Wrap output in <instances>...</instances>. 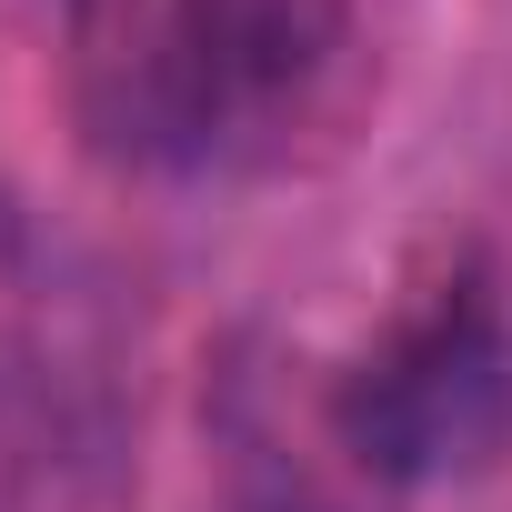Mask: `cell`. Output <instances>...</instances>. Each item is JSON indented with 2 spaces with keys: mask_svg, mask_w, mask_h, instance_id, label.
<instances>
[{
  "mask_svg": "<svg viewBox=\"0 0 512 512\" xmlns=\"http://www.w3.org/2000/svg\"><path fill=\"white\" fill-rule=\"evenodd\" d=\"M332 432L362 482H462L512 442V332L482 272L422 282L382 342L332 372Z\"/></svg>",
  "mask_w": 512,
  "mask_h": 512,
  "instance_id": "obj_1",
  "label": "cell"
},
{
  "mask_svg": "<svg viewBox=\"0 0 512 512\" xmlns=\"http://www.w3.org/2000/svg\"><path fill=\"white\" fill-rule=\"evenodd\" d=\"M91 51L131 81L151 131L211 141L292 111L342 51L352 0H81Z\"/></svg>",
  "mask_w": 512,
  "mask_h": 512,
  "instance_id": "obj_2",
  "label": "cell"
}]
</instances>
